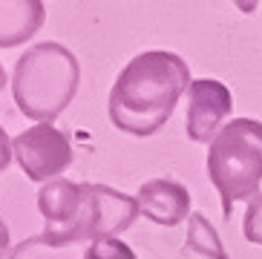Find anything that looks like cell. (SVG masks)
I'll return each instance as SVG.
<instances>
[{
  "instance_id": "1",
  "label": "cell",
  "mask_w": 262,
  "mask_h": 259,
  "mask_svg": "<svg viewBox=\"0 0 262 259\" xmlns=\"http://www.w3.org/2000/svg\"><path fill=\"white\" fill-rule=\"evenodd\" d=\"M190 84V67L182 55L167 49L136 55L110 90V121L130 136H156Z\"/></svg>"
},
{
  "instance_id": "2",
  "label": "cell",
  "mask_w": 262,
  "mask_h": 259,
  "mask_svg": "<svg viewBox=\"0 0 262 259\" xmlns=\"http://www.w3.org/2000/svg\"><path fill=\"white\" fill-rule=\"evenodd\" d=\"M81 63L63 44H38L17 58L12 95L17 110L40 124H52L78 95Z\"/></svg>"
},
{
  "instance_id": "3",
  "label": "cell",
  "mask_w": 262,
  "mask_h": 259,
  "mask_svg": "<svg viewBox=\"0 0 262 259\" xmlns=\"http://www.w3.org/2000/svg\"><path fill=\"white\" fill-rule=\"evenodd\" d=\"M208 179L222 196L225 219L233 213V202L259 196L262 182V121L233 118L225 124L208 147Z\"/></svg>"
},
{
  "instance_id": "4",
  "label": "cell",
  "mask_w": 262,
  "mask_h": 259,
  "mask_svg": "<svg viewBox=\"0 0 262 259\" xmlns=\"http://www.w3.org/2000/svg\"><path fill=\"white\" fill-rule=\"evenodd\" d=\"M136 196L118 193L107 184L81 182V207L75 219L61 233H40L55 248H72L78 242H98V239H116L118 233L130 228L139 216Z\"/></svg>"
},
{
  "instance_id": "5",
  "label": "cell",
  "mask_w": 262,
  "mask_h": 259,
  "mask_svg": "<svg viewBox=\"0 0 262 259\" xmlns=\"http://www.w3.org/2000/svg\"><path fill=\"white\" fill-rule=\"evenodd\" d=\"M12 150L20 170L32 182H55V176L63 173L75 161L70 136L55 124H35L24 130L12 141Z\"/></svg>"
},
{
  "instance_id": "6",
  "label": "cell",
  "mask_w": 262,
  "mask_h": 259,
  "mask_svg": "<svg viewBox=\"0 0 262 259\" xmlns=\"http://www.w3.org/2000/svg\"><path fill=\"white\" fill-rule=\"evenodd\" d=\"M233 110V95L231 90L216 81V78H199L187 90V115H185V130L190 141L210 144L216 138L219 124L228 118Z\"/></svg>"
},
{
  "instance_id": "7",
  "label": "cell",
  "mask_w": 262,
  "mask_h": 259,
  "mask_svg": "<svg viewBox=\"0 0 262 259\" xmlns=\"http://www.w3.org/2000/svg\"><path fill=\"white\" fill-rule=\"evenodd\" d=\"M141 216H147L156 225L176 228L185 219H190V193L185 184L170 182V179H150L136 193Z\"/></svg>"
},
{
  "instance_id": "8",
  "label": "cell",
  "mask_w": 262,
  "mask_h": 259,
  "mask_svg": "<svg viewBox=\"0 0 262 259\" xmlns=\"http://www.w3.org/2000/svg\"><path fill=\"white\" fill-rule=\"evenodd\" d=\"M47 20L40 0H0V49L20 46Z\"/></svg>"
},
{
  "instance_id": "9",
  "label": "cell",
  "mask_w": 262,
  "mask_h": 259,
  "mask_svg": "<svg viewBox=\"0 0 262 259\" xmlns=\"http://www.w3.org/2000/svg\"><path fill=\"white\" fill-rule=\"evenodd\" d=\"M38 207L40 216L47 219L43 233H61L81 207V182H70V179L47 182L38 190Z\"/></svg>"
},
{
  "instance_id": "10",
  "label": "cell",
  "mask_w": 262,
  "mask_h": 259,
  "mask_svg": "<svg viewBox=\"0 0 262 259\" xmlns=\"http://www.w3.org/2000/svg\"><path fill=\"white\" fill-rule=\"evenodd\" d=\"M185 248L193 251V253H199V256H205V259H228V253H225L222 239H219L216 228L202 213H193L190 219H187Z\"/></svg>"
},
{
  "instance_id": "11",
  "label": "cell",
  "mask_w": 262,
  "mask_h": 259,
  "mask_svg": "<svg viewBox=\"0 0 262 259\" xmlns=\"http://www.w3.org/2000/svg\"><path fill=\"white\" fill-rule=\"evenodd\" d=\"M67 251L70 248H55V245H49L38 233V236H32V239L17 245L9 259H72V256H67Z\"/></svg>"
},
{
  "instance_id": "12",
  "label": "cell",
  "mask_w": 262,
  "mask_h": 259,
  "mask_svg": "<svg viewBox=\"0 0 262 259\" xmlns=\"http://www.w3.org/2000/svg\"><path fill=\"white\" fill-rule=\"evenodd\" d=\"M81 259H139V256L121 239H98V242L86 245V251L81 253Z\"/></svg>"
},
{
  "instance_id": "13",
  "label": "cell",
  "mask_w": 262,
  "mask_h": 259,
  "mask_svg": "<svg viewBox=\"0 0 262 259\" xmlns=\"http://www.w3.org/2000/svg\"><path fill=\"white\" fill-rule=\"evenodd\" d=\"M242 233H245L248 242L262 245V193L248 202L245 219H242Z\"/></svg>"
},
{
  "instance_id": "14",
  "label": "cell",
  "mask_w": 262,
  "mask_h": 259,
  "mask_svg": "<svg viewBox=\"0 0 262 259\" xmlns=\"http://www.w3.org/2000/svg\"><path fill=\"white\" fill-rule=\"evenodd\" d=\"M12 141H9V136H6V130L0 127V173L9 167V161H12Z\"/></svg>"
},
{
  "instance_id": "15",
  "label": "cell",
  "mask_w": 262,
  "mask_h": 259,
  "mask_svg": "<svg viewBox=\"0 0 262 259\" xmlns=\"http://www.w3.org/2000/svg\"><path fill=\"white\" fill-rule=\"evenodd\" d=\"M6 251H9V228L6 222L0 219V259H6Z\"/></svg>"
},
{
  "instance_id": "16",
  "label": "cell",
  "mask_w": 262,
  "mask_h": 259,
  "mask_svg": "<svg viewBox=\"0 0 262 259\" xmlns=\"http://www.w3.org/2000/svg\"><path fill=\"white\" fill-rule=\"evenodd\" d=\"M6 87V69H3V63H0V90Z\"/></svg>"
}]
</instances>
